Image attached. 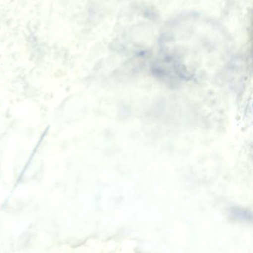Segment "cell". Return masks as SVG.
<instances>
[{
  "instance_id": "obj_1",
  "label": "cell",
  "mask_w": 253,
  "mask_h": 253,
  "mask_svg": "<svg viewBox=\"0 0 253 253\" xmlns=\"http://www.w3.org/2000/svg\"><path fill=\"white\" fill-rule=\"evenodd\" d=\"M233 213V218L236 220H240V221H251L252 217H251V214H248V212H243V211H235L232 212Z\"/></svg>"
}]
</instances>
